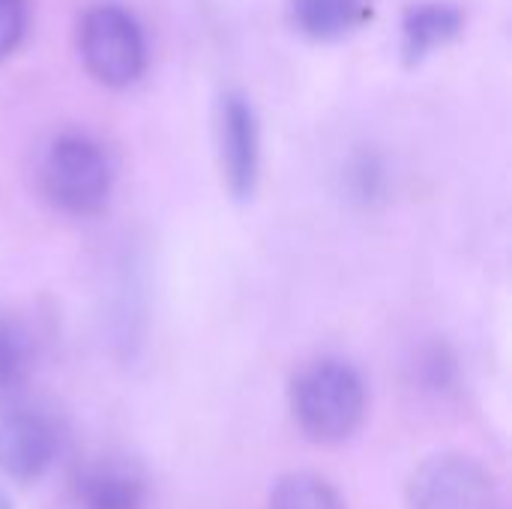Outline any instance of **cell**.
I'll list each match as a JSON object with an SVG mask.
<instances>
[{
    "label": "cell",
    "instance_id": "obj_1",
    "mask_svg": "<svg viewBox=\"0 0 512 509\" xmlns=\"http://www.w3.org/2000/svg\"><path fill=\"white\" fill-rule=\"evenodd\" d=\"M291 414L306 438L339 444L366 417L363 378L342 360H315L291 384Z\"/></svg>",
    "mask_w": 512,
    "mask_h": 509
},
{
    "label": "cell",
    "instance_id": "obj_2",
    "mask_svg": "<svg viewBox=\"0 0 512 509\" xmlns=\"http://www.w3.org/2000/svg\"><path fill=\"white\" fill-rule=\"evenodd\" d=\"M39 183L45 198L72 216H93L108 204L111 165L99 144L84 135H60L42 156Z\"/></svg>",
    "mask_w": 512,
    "mask_h": 509
},
{
    "label": "cell",
    "instance_id": "obj_3",
    "mask_svg": "<svg viewBox=\"0 0 512 509\" xmlns=\"http://www.w3.org/2000/svg\"><path fill=\"white\" fill-rule=\"evenodd\" d=\"M78 51L87 72L105 87H126L147 66V45L138 21L111 3L84 12L78 24Z\"/></svg>",
    "mask_w": 512,
    "mask_h": 509
},
{
    "label": "cell",
    "instance_id": "obj_4",
    "mask_svg": "<svg viewBox=\"0 0 512 509\" xmlns=\"http://www.w3.org/2000/svg\"><path fill=\"white\" fill-rule=\"evenodd\" d=\"M408 509H498V489L477 459L441 453L411 474Z\"/></svg>",
    "mask_w": 512,
    "mask_h": 509
},
{
    "label": "cell",
    "instance_id": "obj_5",
    "mask_svg": "<svg viewBox=\"0 0 512 509\" xmlns=\"http://www.w3.org/2000/svg\"><path fill=\"white\" fill-rule=\"evenodd\" d=\"M258 159L261 144L252 105L243 96L228 93L219 105V162L222 177L237 198L252 195L258 180Z\"/></svg>",
    "mask_w": 512,
    "mask_h": 509
},
{
    "label": "cell",
    "instance_id": "obj_6",
    "mask_svg": "<svg viewBox=\"0 0 512 509\" xmlns=\"http://www.w3.org/2000/svg\"><path fill=\"white\" fill-rule=\"evenodd\" d=\"M57 456L54 426L33 411L0 414V474L12 480L42 477Z\"/></svg>",
    "mask_w": 512,
    "mask_h": 509
},
{
    "label": "cell",
    "instance_id": "obj_7",
    "mask_svg": "<svg viewBox=\"0 0 512 509\" xmlns=\"http://www.w3.org/2000/svg\"><path fill=\"white\" fill-rule=\"evenodd\" d=\"M462 27V12L450 3H423L417 9L408 12L405 18V57L408 60H420L426 57L432 48L444 45L447 39H453Z\"/></svg>",
    "mask_w": 512,
    "mask_h": 509
},
{
    "label": "cell",
    "instance_id": "obj_8",
    "mask_svg": "<svg viewBox=\"0 0 512 509\" xmlns=\"http://www.w3.org/2000/svg\"><path fill=\"white\" fill-rule=\"evenodd\" d=\"M78 495L87 509H138L141 480L120 465L102 462L84 471L78 480Z\"/></svg>",
    "mask_w": 512,
    "mask_h": 509
},
{
    "label": "cell",
    "instance_id": "obj_9",
    "mask_svg": "<svg viewBox=\"0 0 512 509\" xmlns=\"http://www.w3.org/2000/svg\"><path fill=\"white\" fill-rule=\"evenodd\" d=\"M294 21L315 39L351 33L369 12V0H294Z\"/></svg>",
    "mask_w": 512,
    "mask_h": 509
},
{
    "label": "cell",
    "instance_id": "obj_10",
    "mask_svg": "<svg viewBox=\"0 0 512 509\" xmlns=\"http://www.w3.org/2000/svg\"><path fill=\"white\" fill-rule=\"evenodd\" d=\"M270 509H345L336 489L318 474H288L270 492Z\"/></svg>",
    "mask_w": 512,
    "mask_h": 509
},
{
    "label": "cell",
    "instance_id": "obj_11",
    "mask_svg": "<svg viewBox=\"0 0 512 509\" xmlns=\"http://www.w3.org/2000/svg\"><path fill=\"white\" fill-rule=\"evenodd\" d=\"M27 30V0H0V60L9 57Z\"/></svg>",
    "mask_w": 512,
    "mask_h": 509
},
{
    "label": "cell",
    "instance_id": "obj_12",
    "mask_svg": "<svg viewBox=\"0 0 512 509\" xmlns=\"http://www.w3.org/2000/svg\"><path fill=\"white\" fill-rule=\"evenodd\" d=\"M24 372V345L18 342V336L0 324V390L12 387Z\"/></svg>",
    "mask_w": 512,
    "mask_h": 509
}]
</instances>
